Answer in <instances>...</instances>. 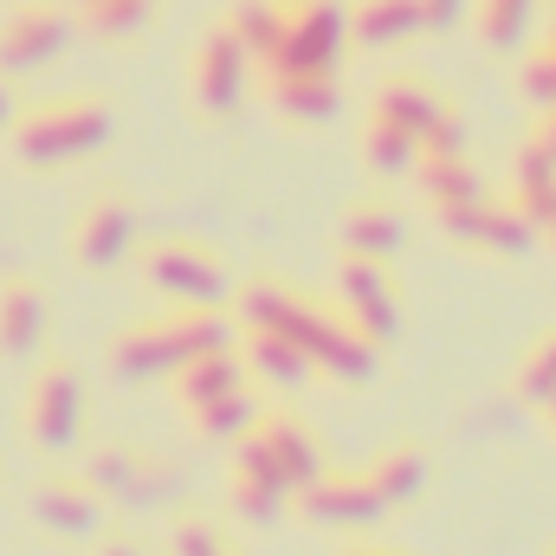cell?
Wrapping results in <instances>:
<instances>
[{
    "label": "cell",
    "instance_id": "6da1fadb",
    "mask_svg": "<svg viewBox=\"0 0 556 556\" xmlns=\"http://www.w3.org/2000/svg\"><path fill=\"white\" fill-rule=\"evenodd\" d=\"M111 130V104L104 98H59L46 111H33L20 124V149L33 162H65V155H85L91 142H104Z\"/></svg>",
    "mask_w": 556,
    "mask_h": 556
},
{
    "label": "cell",
    "instance_id": "7a4b0ae2",
    "mask_svg": "<svg viewBox=\"0 0 556 556\" xmlns=\"http://www.w3.org/2000/svg\"><path fill=\"white\" fill-rule=\"evenodd\" d=\"M78 415H85V389L72 363H46L33 395H26V427L39 446H72L78 440Z\"/></svg>",
    "mask_w": 556,
    "mask_h": 556
},
{
    "label": "cell",
    "instance_id": "3957f363",
    "mask_svg": "<svg viewBox=\"0 0 556 556\" xmlns=\"http://www.w3.org/2000/svg\"><path fill=\"white\" fill-rule=\"evenodd\" d=\"M130 240H137V214H130L124 194H98V201L78 214V227H72V253H78L85 266H111V260H124Z\"/></svg>",
    "mask_w": 556,
    "mask_h": 556
},
{
    "label": "cell",
    "instance_id": "277c9868",
    "mask_svg": "<svg viewBox=\"0 0 556 556\" xmlns=\"http://www.w3.org/2000/svg\"><path fill=\"white\" fill-rule=\"evenodd\" d=\"M149 278H155L168 298H181V304H201V298H220V291H227L220 260H214V253H201V247H188V240L155 247V253H149Z\"/></svg>",
    "mask_w": 556,
    "mask_h": 556
},
{
    "label": "cell",
    "instance_id": "5b68a950",
    "mask_svg": "<svg viewBox=\"0 0 556 556\" xmlns=\"http://www.w3.org/2000/svg\"><path fill=\"white\" fill-rule=\"evenodd\" d=\"M247 65H253V52L220 26V33L194 52V98H207V111H227V104L240 98V85H247Z\"/></svg>",
    "mask_w": 556,
    "mask_h": 556
},
{
    "label": "cell",
    "instance_id": "8992f818",
    "mask_svg": "<svg viewBox=\"0 0 556 556\" xmlns=\"http://www.w3.org/2000/svg\"><path fill=\"white\" fill-rule=\"evenodd\" d=\"M343 317L363 330V337H389V317H395V285L389 273H376L369 260H343Z\"/></svg>",
    "mask_w": 556,
    "mask_h": 556
},
{
    "label": "cell",
    "instance_id": "52a82bcc",
    "mask_svg": "<svg viewBox=\"0 0 556 556\" xmlns=\"http://www.w3.org/2000/svg\"><path fill=\"white\" fill-rule=\"evenodd\" d=\"M266 91H273L278 111H291V117H330V111H337L330 72H285V65H266Z\"/></svg>",
    "mask_w": 556,
    "mask_h": 556
},
{
    "label": "cell",
    "instance_id": "ba28073f",
    "mask_svg": "<svg viewBox=\"0 0 556 556\" xmlns=\"http://www.w3.org/2000/svg\"><path fill=\"white\" fill-rule=\"evenodd\" d=\"M46 330V298L33 278H7L0 285V350H33Z\"/></svg>",
    "mask_w": 556,
    "mask_h": 556
},
{
    "label": "cell",
    "instance_id": "9c48e42d",
    "mask_svg": "<svg viewBox=\"0 0 556 556\" xmlns=\"http://www.w3.org/2000/svg\"><path fill=\"white\" fill-rule=\"evenodd\" d=\"M33 511H39L52 531H91V525H98V492H91L85 479H46L39 498H33Z\"/></svg>",
    "mask_w": 556,
    "mask_h": 556
},
{
    "label": "cell",
    "instance_id": "30bf717a",
    "mask_svg": "<svg viewBox=\"0 0 556 556\" xmlns=\"http://www.w3.org/2000/svg\"><path fill=\"white\" fill-rule=\"evenodd\" d=\"M304 498H311V511L330 518V525H350V518H376V511H382V498L369 492L363 472H356V479H311Z\"/></svg>",
    "mask_w": 556,
    "mask_h": 556
},
{
    "label": "cell",
    "instance_id": "8fae6325",
    "mask_svg": "<svg viewBox=\"0 0 556 556\" xmlns=\"http://www.w3.org/2000/svg\"><path fill=\"white\" fill-rule=\"evenodd\" d=\"M415 26H420L415 0H356L350 7V39H363V46H395Z\"/></svg>",
    "mask_w": 556,
    "mask_h": 556
},
{
    "label": "cell",
    "instance_id": "7c38bea8",
    "mask_svg": "<svg viewBox=\"0 0 556 556\" xmlns=\"http://www.w3.org/2000/svg\"><path fill=\"white\" fill-rule=\"evenodd\" d=\"M343 240L356 247V260H369V253H395V247H402V214H395L389 201H363V207H350Z\"/></svg>",
    "mask_w": 556,
    "mask_h": 556
},
{
    "label": "cell",
    "instance_id": "4fadbf2b",
    "mask_svg": "<svg viewBox=\"0 0 556 556\" xmlns=\"http://www.w3.org/2000/svg\"><path fill=\"white\" fill-rule=\"evenodd\" d=\"M420 472H427V466H420V453L395 446V453H382L363 479H369V492H376L382 505H402V498H415V492H420Z\"/></svg>",
    "mask_w": 556,
    "mask_h": 556
},
{
    "label": "cell",
    "instance_id": "5bb4252c",
    "mask_svg": "<svg viewBox=\"0 0 556 556\" xmlns=\"http://www.w3.org/2000/svg\"><path fill=\"white\" fill-rule=\"evenodd\" d=\"M531 7H538V0H479V39H485V46H511V39H525Z\"/></svg>",
    "mask_w": 556,
    "mask_h": 556
},
{
    "label": "cell",
    "instance_id": "9a60e30c",
    "mask_svg": "<svg viewBox=\"0 0 556 556\" xmlns=\"http://www.w3.org/2000/svg\"><path fill=\"white\" fill-rule=\"evenodd\" d=\"M525 85H531L538 104H556V26L531 46V72H525Z\"/></svg>",
    "mask_w": 556,
    "mask_h": 556
},
{
    "label": "cell",
    "instance_id": "2e32d148",
    "mask_svg": "<svg viewBox=\"0 0 556 556\" xmlns=\"http://www.w3.org/2000/svg\"><path fill=\"white\" fill-rule=\"evenodd\" d=\"M175 556H233V551H227V538H220L214 525H194V518H188V525L175 531Z\"/></svg>",
    "mask_w": 556,
    "mask_h": 556
},
{
    "label": "cell",
    "instance_id": "e0dca14e",
    "mask_svg": "<svg viewBox=\"0 0 556 556\" xmlns=\"http://www.w3.org/2000/svg\"><path fill=\"white\" fill-rule=\"evenodd\" d=\"M420 26H453V13H459V0H415Z\"/></svg>",
    "mask_w": 556,
    "mask_h": 556
},
{
    "label": "cell",
    "instance_id": "ac0fdd59",
    "mask_svg": "<svg viewBox=\"0 0 556 556\" xmlns=\"http://www.w3.org/2000/svg\"><path fill=\"white\" fill-rule=\"evenodd\" d=\"M538 220L551 227V240H556V194H551V201H544V214H538Z\"/></svg>",
    "mask_w": 556,
    "mask_h": 556
},
{
    "label": "cell",
    "instance_id": "d6986e66",
    "mask_svg": "<svg viewBox=\"0 0 556 556\" xmlns=\"http://www.w3.org/2000/svg\"><path fill=\"white\" fill-rule=\"evenodd\" d=\"M343 556H395V551H376V544H356V551H343Z\"/></svg>",
    "mask_w": 556,
    "mask_h": 556
},
{
    "label": "cell",
    "instance_id": "ffe728a7",
    "mask_svg": "<svg viewBox=\"0 0 556 556\" xmlns=\"http://www.w3.org/2000/svg\"><path fill=\"white\" fill-rule=\"evenodd\" d=\"M104 556H130V551H104Z\"/></svg>",
    "mask_w": 556,
    "mask_h": 556
},
{
    "label": "cell",
    "instance_id": "44dd1931",
    "mask_svg": "<svg viewBox=\"0 0 556 556\" xmlns=\"http://www.w3.org/2000/svg\"><path fill=\"white\" fill-rule=\"evenodd\" d=\"M278 7H298V0H278Z\"/></svg>",
    "mask_w": 556,
    "mask_h": 556
},
{
    "label": "cell",
    "instance_id": "7402d4cb",
    "mask_svg": "<svg viewBox=\"0 0 556 556\" xmlns=\"http://www.w3.org/2000/svg\"><path fill=\"white\" fill-rule=\"evenodd\" d=\"M551 556H556V551H551Z\"/></svg>",
    "mask_w": 556,
    "mask_h": 556
}]
</instances>
